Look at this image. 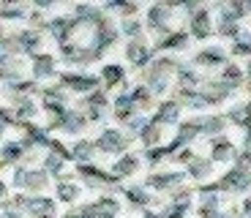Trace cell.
I'll use <instances>...</instances> for the list:
<instances>
[{
    "mask_svg": "<svg viewBox=\"0 0 251 218\" xmlns=\"http://www.w3.org/2000/svg\"><path fill=\"white\" fill-rule=\"evenodd\" d=\"M60 196H63V199H71V196H74V188L63 186V188H60Z\"/></svg>",
    "mask_w": 251,
    "mask_h": 218,
    "instance_id": "1",
    "label": "cell"
}]
</instances>
